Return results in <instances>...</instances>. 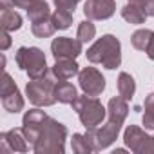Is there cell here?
<instances>
[{
  "label": "cell",
  "instance_id": "6da1fadb",
  "mask_svg": "<svg viewBox=\"0 0 154 154\" xmlns=\"http://www.w3.org/2000/svg\"><path fill=\"white\" fill-rule=\"evenodd\" d=\"M22 129L36 154H63L67 129L44 111H27L22 118Z\"/></svg>",
  "mask_w": 154,
  "mask_h": 154
},
{
  "label": "cell",
  "instance_id": "7a4b0ae2",
  "mask_svg": "<svg viewBox=\"0 0 154 154\" xmlns=\"http://www.w3.org/2000/svg\"><path fill=\"white\" fill-rule=\"evenodd\" d=\"M91 63H102L105 69H116L122 63V44L114 35H103L87 49Z\"/></svg>",
  "mask_w": 154,
  "mask_h": 154
},
{
  "label": "cell",
  "instance_id": "3957f363",
  "mask_svg": "<svg viewBox=\"0 0 154 154\" xmlns=\"http://www.w3.org/2000/svg\"><path fill=\"white\" fill-rule=\"evenodd\" d=\"M72 109L78 112L82 125L89 131L98 129L102 125V122L105 120V114H107V109L102 105V102L96 96H89L85 93H84V96L78 94V98L72 102Z\"/></svg>",
  "mask_w": 154,
  "mask_h": 154
},
{
  "label": "cell",
  "instance_id": "277c9868",
  "mask_svg": "<svg viewBox=\"0 0 154 154\" xmlns=\"http://www.w3.org/2000/svg\"><path fill=\"white\" fill-rule=\"evenodd\" d=\"M58 84V78L49 71L47 74H44L42 78L31 80L26 85V96L29 98V102L36 107H49L56 102L54 98V87Z\"/></svg>",
  "mask_w": 154,
  "mask_h": 154
},
{
  "label": "cell",
  "instance_id": "5b68a950",
  "mask_svg": "<svg viewBox=\"0 0 154 154\" xmlns=\"http://www.w3.org/2000/svg\"><path fill=\"white\" fill-rule=\"evenodd\" d=\"M15 62L22 71H26L29 74L31 80L42 78L44 74L49 72L45 54L38 47H18V51L15 54Z\"/></svg>",
  "mask_w": 154,
  "mask_h": 154
},
{
  "label": "cell",
  "instance_id": "8992f818",
  "mask_svg": "<svg viewBox=\"0 0 154 154\" xmlns=\"http://www.w3.org/2000/svg\"><path fill=\"white\" fill-rule=\"evenodd\" d=\"M123 141L136 154H152L154 152V136H149L138 125H129L125 129Z\"/></svg>",
  "mask_w": 154,
  "mask_h": 154
},
{
  "label": "cell",
  "instance_id": "52a82bcc",
  "mask_svg": "<svg viewBox=\"0 0 154 154\" xmlns=\"http://www.w3.org/2000/svg\"><path fill=\"white\" fill-rule=\"evenodd\" d=\"M0 100H2V107L8 112H18L24 109V98L9 72H4L2 84H0Z\"/></svg>",
  "mask_w": 154,
  "mask_h": 154
},
{
  "label": "cell",
  "instance_id": "ba28073f",
  "mask_svg": "<svg viewBox=\"0 0 154 154\" xmlns=\"http://www.w3.org/2000/svg\"><path fill=\"white\" fill-rule=\"evenodd\" d=\"M78 82H80V89L89 94V96H100L105 89V78L103 74L94 69V67H84L78 72Z\"/></svg>",
  "mask_w": 154,
  "mask_h": 154
},
{
  "label": "cell",
  "instance_id": "9c48e42d",
  "mask_svg": "<svg viewBox=\"0 0 154 154\" xmlns=\"http://www.w3.org/2000/svg\"><path fill=\"white\" fill-rule=\"evenodd\" d=\"M120 131H122V123L112 122V120H107V123L98 129H91V131L87 129V132L91 134V140L94 143V150H103L109 145H112L114 140L118 138Z\"/></svg>",
  "mask_w": 154,
  "mask_h": 154
},
{
  "label": "cell",
  "instance_id": "30bf717a",
  "mask_svg": "<svg viewBox=\"0 0 154 154\" xmlns=\"http://www.w3.org/2000/svg\"><path fill=\"white\" fill-rule=\"evenodd\" d=\"M31 143L27 141V136L24 129H11L8 132L0 134V149L2 152H27Z\"/></svg>",
  "mask_w": 154,
  "mask_h": 154
},
{
  "label": "cell",
  "instance_id": "8fae6325",
  "mask_svg": "<svg viewBox=\"0 0 154 154\" xmlns=\"http://www.w3.org/2000/svg\"><path fill=\"white\" fill-rule=\"evenodd\" d=\"M51 53L54 60L58 58H78L82 54V42L69 36H58L51 42Z\"/></svg>",
  "mask_w": 154,
  "mask_h": 154
},
{
  "label": "cell",
  "instance_id": "7c38bea8",
  "mask_svg": "<svg viewBox=\"0 0 154 154\" xmlns=\"http://www.w3.org/2000/svg\"><path fill=\"white\" fill-rule=\"evenodd\" d=\"M114 0H87L84 4V13L89 20H107L114 15Z\"/></svg>",
  "mask_w": 154,
  "mask_h": 154
},
{
  "label": "cell",
  "instance_id": "4fadbf2b",
  "mask_svg": "<svg viewBox=\"0 0 154 154\" xmlns=\"http://www.w3.org/2000/svg\"><path fill=\"white\" fill-rule=\"evenodd\" d=\"M51 72L58 80H69L80 72V67L74 62V58H58L54 65L51 67Z\"/></svg>",
  "mask_w": 154,
  "mask_h": 154
},
{
  "label": "cell",
  "instance_id": "5bb4252c",
  "mask_svg": "<svg viewBox=\"0 0 154 154\" xmlns=\"http://www.w3.org/2000/svg\"><path fill=\"white\" fill-rule=\"evenodd\" d=\"M107 114H109V120L112 122H118L123 125L127 114H129V105H127V100L122 98V96H114L109 100L107 103Z\"/></svg>",
  "mask_w": 154,
  "mask_h": 154
},
{
  "label": "cell",
  "instance_id": "9a60e30c",
  "mask_svg": "<svg viewBox=\"0 0 154 154\" xmlns=\"http://www.w3.org/2000/svg\"><path fill=\"white\" fill-rule=\"evenodd\" d=\"M54 98L60 103H67L72 105V102L78 98V91L72 84H69L67 80H58L56 87H54Z\"/></svg>",
  "mask_w": 154,
  "mask_h": 154
},
{
  "label": "cell",
  "instance_id": "2e32d148",
  "mask_svg": "<svg viewBox=\"0 0 154 154\" xmlns=\"http://www.w3.org/2000/svg\"><path fill=\"white\" fill-rule=\"evenodd\" d=\"M71 147H72V152H76V154H89V152H96V150H94V143H93V140H91V134H89V132H85V134H80V132L72 134Z\"/></svg>",
  "mask_w": 154,
  "mask_h": 154
},
{
  "label": "cell",
  "instance_id": "e0dca14e",
  "mask_svg": "<svg viewBox=\"0 0 154 154\" xmlns=\"http://www.w3.org/2000/svg\"><path fill=\"white\" fill-rule=\"evenodd\" d=\"M0 26L6 31H18L22 27V17L13 11L11 8L9 9H0Z\"/></svg>",
  "mask_w": 154,
  "mask_h": 154
},
{
  "label": "cell",
  "instance_id": "ac0fdd59",
  "mask_svg": "<svg viewBox=\"0 0 154 154\" xmlns=\"http://www.w3.org/2000/svg\"><path fill=\"white\" fill-rule=\"evenodd\" d=\"M118 93L125 100H131L134 96V93H136V82H134V78L129 72H120V76H118Z\"/></svg>",
  "mask_w": 154,
  "mask_h": 154
},
{
  "label": "cell",
  "instance_id": "d6986e66",
  "mask_svg": "<svg viewBox=\"0 0 154 154\" xmlns=\"http://www.w3.org/2000/svg\"><path fill=\"white\" fill-rule=\"evenodd\" d=\"M122 17H123V20H127L129 24H134V26L145 24V18H147V15L143 13V9L138 8V6H134V4L123 6L122 8Z\"/></svg>",
  "mask_w": 154,
  "mask_h": 154
},
{
  "label": "cell",
  "instance_id": "ffe728a7",
  "mask_svg": "<svg viewBox=\"0 0 154 154\" xmlns=\"http://www.w3.org/2000/svg\"><path fill=\"white\" fill-rule=\"evenodd\" d=\"M31 31L36 38H49L54 35L56 31V26L53 24V18H44V20H38V22H33L31 26Z\"/></svg>",
  "mask_w": 154,
  "mask_h": 154
},
{
  "label": "cell",
  "instance_id": "44dd1931",
  "mask_svg": "<svg viewBox=\"0 0 154 154\" xmlns=\"http://www.w3.org/2000/svg\"><path fill=\"white\" fill-rule=\"evenodd\" d=\"M51 17V9H49V4L45 0H40L35 6H31L27 9V18L31 22H38V20H44V18H49Z\"/></svg>",
  "mask_w": 154,
  "mask_h": 154
},
{
  "label": "cell",
  "instance_id": "7402d4cb",
  "mask_svg": "<svg viewBox=\"0 0 154 154\" xmlns=\"http://www.w3.org/2000/svg\"><path fill=\"white\" fill-rule=\"evenodd\" d=\"M152 33H154V31H150V29H138V31H134L132 36H131L132 47L138 49V51H147L149 42H150V38H152Z\"/></svg>",
  "mask_w": 154,
  "mask_h": 154
},
{
  "label": "cell",
  "instance_id": "603a6c76",
  "mask_svg": "<svg viewBox=\"0 0 154 154\" xmlns=\"http://www.w3.org/2000/svg\"><path fill=\"white\" fill-rule=\"evenodd\" d=\"M143 109H145L143 118H141L143 127H145V129H149V131H154V93H150V94L145 98Z\"/></svg>",
  "mask_w": 154,
  "mask_h": 154
},
{
  "label": "cell",
  "instance_id": "cb8c5ba5",
  "mask_svg": "<svg viewBox=\"0 0 154 154\" xmlns=\"http://www.w3.org/2000/svg\"><path fill=\"white\" fill-rule=\"evenodd\" d=\"M94 35H96V27H94V24H93L89 18H87V20H84V22H80L78 31H76V38H78L82 44L91 42V40L94 38Z\"/></svg>",
  "mask_w": 154,
  "mask_h": 154
},
{
  "label": "cell",
  "instance_id": "d4e9b609",
  "mask_svg": "<svg viewBox=\"0 0 154 154\" xmlns=\"http://www.w3.org/2000/svg\"><path fill=\"white\" fill-rule=\"evenodd\" d=\"M51 18H53V24L56 26V29H67L72 24V13L65 11V9H56L51 15Z\"/></svg>",
  "mask_w": 154,
  "mask_h": 154
},
{
  "label": "cell",
  "instance_id": "484cf974",
  "mask_svg": "<svg viewBox=\"0 0 154 154\" xmlns=\"http://www.w3.org/2000/svg\"><path fill=\"white\" fill-rule=\"evenodd\" d=\"M129 4L141 8L147 17H154V0H129Z\"/></svg>",
  "mask_w": 154,
  "mask_h": 154
},
{
  "label": "cell",
  "instance_id": "4316f807",
  "mask_svg": "<svg viewBox=\"0 0 154 154\" xmlns=\"http://www.w3.org/2000/svg\"><path fill=\"white\" fill-rule=\"evenodd\" d=\"M78 2L80 0H54V6H56V9H65V11L72 13Z\"/></svg>",
  "mask_w": 154,
  "mask_h": 154
},
{
  "label": "cell",
  "instance_id": "83f0119b",
  "mask_svg": "<svg viewBox=\"0 0 154 154\" xmlns=\"http://www.w3.org/2000/svg\"><path fill=\"white\" fill-rule=\"evenodd\" d=\"M2 42H0V49L2 51H8L9 49V45H11V36H9V31H6V29H2Z\"/></svg>",
  "mask_w": 154,
  "mask_h": 154
},
{
  "label": "cell",
  "instance_id": "f1b7e54d",
  "mask_svg": "<svg viewBox=\"0 0 154 154\" xmlns=\"http://www.w3.org/2000/svg\"><path fill=\"white\" fill-rule=\"evenodd\" d=\"M36 2H40V0H13L15 8H20V9H29V8L35 6Z\"/></svg>",
  "mask_w": 154,
  "mask_h": 154
},
{
  "label": "cell",
  "instance_id": "f546056e",
  "mask_svg": "<svg viewBox=\"0 0 154 154\" xmlns=\"http://www.w3.org/2000/svg\"><path fill=\"white\" fill-rule=\"evenodd\" d=\"M147 56L150 58V60H154V33H152V38H150V42H149V47H147Z\"/></svg>",
  "mask_w": 154,
  "mask_h": 154
},
{
  "label": "cell",
  "instance_id": "4dcf8cb0",
  "mask_svg": "<svg viewBox=\"0 0 154 154\" xmlns=\"http://www.w3.org/2000/svg\"><path fill=\"white\" fill-rule=\"evenodd\" d=\"M15 8V4H13V0H0V9H9V8Z\"/></svg>",
  "mask_w": 154,
  "mask_h": 154
}]
</instances>
